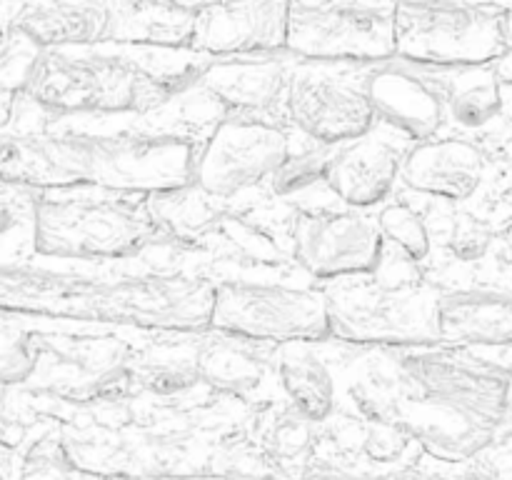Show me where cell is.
I'll use <instances>...</instances> for the list:
<instances>
[{"label":"cell","instance_id":"14","mask_svg":"<svg viewBox=\"0 0 512 480\" xmlns=\"http://www.w3.org/2000/svg\"><path fill=\"white\" fill-rule=\"evenodd\" d=\"M490 158L475 138L440 133L410 145L400 183L413 193L448 205L470 203L488 183Z\"/></svg>","mask_w":512,"mask_h":480},{"label":"cell","instance_id":"3","mask_svg":"<svg viewBox=\"0 0 512 480\" xmlns=\"http://www.w3.org/2000/svg\"><path fill=\"white\" fill-rule=\"evenodd\" d=\"M35 253L78 263L138 260L175 243L148 195L75 185L38 190Z\"/></svg>","mask_w":512,"mask_h":480},{"label":"cell","instance_id":"26","mask_svg":"<svg viewBox=\"0 0 512 480\" xmlns=\"http://www.w3.org/2000/svg\"><path fill=\"white\" fill-rule=\"evenodd\" d=\"M375 218L390 253L413 265L425 263L433 255V230L418 208L405 200H388L375 210Z\"/></svg>","mask_w":512,"mask_h":480},{"label":"cell","instance_id":"7","mask_svg":"<svg viewBox=\"0 0 512 480\" xmlns=\"http://www.w3.org/2000/svg\"><path fill=\"white\" fill-rule=\"evenodd\" d=\"M288 53L320 63L393 60L398 55V0H293Z\"/></svg>","mask_w":512,"mask_h":480},{"label":"cell","instance_id":"8","mask_svg":"<svg viewBox=\"0 0 512 480\" xmlns=\"http://www.w3.org/2000/svg\"><path fill=\"white\" fill-rule=\"evenodd\" d=\"M508 50L503 10L473 0H398L395 58L428 65H485Z\"/></svg>","mask_w":512,"mask_h":480},{"label":"cell","instance_id":"15","mask_svg":"<svg viewBox=\"0 0 512 480\" xmlns=\"http://www.w3.org/2000/svg\"><path fill=\"white\" fill-rule=\"evenodd\" d=\"M403 63L438 93L445 113V133H460L478 140L508 120V85L500 80L493 63L428 65L410 63V60Z\"/></svg>","mask_w":512,"mask_h":480},{"label":"cell","instance_id":"32","mask_svg":"<svg viewBox=\"0 0 512 480\" xmlns=\"http://www.w3.org/2000/svg\"><path fill=\"white\" fill-rule=\"evenodd\" d=\"M505 243H508L510 250H512V228L508 230V235H505Z\"/></svg>","mask_w":512,"mask_h":480},{"label":"cell","instance_id":"33","mask_svg":"<svg viewBox=\"0 0 512 480\" xmlns=\"http://www.w3.org/2000/svg\"><path fill=\"white\" fill-rule=\"evenodd\" d=\"M255 480H268V478H255Z\"/></svg>","mask_w":512,"mask_h":480},{"label":"cell","instance_id":"9","mask_svg":"<svg viewBox=\"0 0 512 480\" xmlns=\"http://www.w3.org/2000/svg\"><path fill=\"white\" fill-rule=\"evenodd\" d=\"M295 135L283 120L228 115L200 140L193 183L213 198L238 203L268 188L280 165L298 150Z\"/></svg>","mask_w":512,"mask_h":480},{"label":"cell","instance_id":"13","mask_svg":"<svg viewBox=\"0 0 512 480\" xmlns=\"http://www.w3.org/2000/svg\"><path fill=\"white\" fill-rule=\"evenodd\" d=\"M293 0H218L200 5L193 43L210 58L263 55L288 50Z\"/></svg>","mask_w":512,"mask_h":480},{"label":"cell","instance_id":"17","mask_svg":"<svg viewBox=\"0 0 512 480\" xmlns=\"http://www.w3.org/2000/svg\"><path fill=\"white\" fill-rule=\"evenodd\" d=\"M365 90L378 123L408 135L413 143L445 133L438 93L400 58L365 65Z\"/></svg>","mask_w":512,"mask_h":480},{"label":"cell","instance_id":"10","mask_svg":"<svg viewBox=\"0 0 512 480\" xmlns=\"http://www.w3.org/2000/svg\"><path fill=\"white\" fill-rule=\"evenodd\" d=\"M283 120L308 143L338 145L375 125L365 65L295 58Z\"/></svg>","mask_w":512,"mask_h":480},{"label":"cell","instance_id":"22","mask_svg":"<svg viewBox=\"0 0 512 480\" xmlns=\"http://www.w3.org/2000/svg\"><path fill=\"white\" fill-rule=\"evenodd\" d=\"M318 343H283L273 350L275 383L285 400L315 423L333 415L338 400V375L315 350Z\"/></svg>","mask_w":512,"mask_h":480},{"label":"cell","instance_id":"23","mask_svg":"<svg viewBox=\"0 0 512 480\" xmlns=\"http://www.w3.org/2000/svg\"><path fill=\"white\" fill-rule=\"evenodd\" d=\"M195 348H198V333H175L163 343L135 348L133 370L138 388L155 395H178L195 385H203L198 375Z\"/></svg>","mask_w":512,"mask_h":480},{"label":"cell","instance_id":"6","mask_svg":"<svg viewBox=\"0 0 512 480\" xmlns=\"http://www.w3.org/2000/svg\"><path fill=\"white\" fill-rule=\"evenodd\" d=\"M210 330L265 345L333 340L325 290L280 280H215Z\"/></svg>","mask_w":512,"mask_h":480},{"label":"cell","instance_id":"19","mask_svg":"<svg viewBox=\"0 0 512 480\" xmlns=\"http://www.w3.org/2000/svg\"><path fill=\"white\" fill-rule=\"evenodd\" d=\"M110 0H25L13 28L40 48H73L108 40Z\"/></svg>","mask_w":512,"mask_h":480},{"label":"cell","instance_id":"28","mask_svg":"<svg viewBox=\"0 0 512 480\" xmlns=\"http://www.w3.org/2000/svg\"><path fill=\"white\" fill-rule=\"evenodd\" d=\"M268 423L260 430V443L265 453L283 463L303 460L315 443V420L300 413L298 408L288 403V408L275 410Z\"/></svg>","mask_w":512,"mask_h":480},{"label":"cell","instance_id":"25","mask_svg":"<svg viewBox=\"0 0 512 480\" xmlns=\"http://www.w3.org/2000/svg\"><path fill=\"white\" fill-rule=\"evenodd\" d=\"M38 190L0 180V268L20 265L35 253Z\"/></svg>","mask_w":512,"mask_h":480},{"label":"cell","instance_id":"4","mask_svg":"<svg viewBox=\"0 0 512 480\" xmlns=\"http://www.w3.org/2000/svg\"><path fill=\"white\" fill-rule=\"evenodd\" d=\"M23 98L48 118H145L170 100L125 43L45 48Z\"/></svg>","mask_w":512,"mask_h":480},{"label":"cell","instance_id":"27","mask_svg":"<svg viewBox=\"0 0 512 480\" xmlns=\"http://www.w3.org/2000/svg\"><path fill=\"white\" fill-rule=\"evenodd\" d=\"M330 155H333V145L310 143L305 148H298L270 178L265 193L283 203L298 205V200L310 190L328 188L325 175H328Z\"/></svg>","mask_w":512,"mask_h":480},{"label":"cell","instance_id":"30","mask_svg":"<svg viewBox=\"0 0 512 480\" xmlns=\"http://www.w3.org/2000/svg\"><path fill=\"white\" fill-rule=\"evenodd\" d=\"M38 345L23 330L0 325V385L23 383L38 368Z\"/></svg>","mask_w":512,"mask_h":480},{"label":"cell","instance_id":"31","mask_svg":"<svg viewBox=\"0 0 512 480\" xmlns=\"http://www.w3.org/2000/svg\"><path fill=\"white\" fill-rule=\"evenodd\" d=\"M363 440L360 448L370 460L378 463H390L398 460L410 445V433L395 420H365L363 418Z\"/></svg>","mask_w":512,"mask_h":480},{"label":"cell","instance_id":"5","mask_svg":"<svg viewBox=\"0 0 512 480\" xmlns=\"http://www.w3.org/2000/svg\"><path fill=\"white\" fill-rule=\"evenodd\" d=\"M440 295L443 288L420 275L335 280L325 288L333 340L363 348L440 345Z\"/></svg>","mask_w":512,"mask_h":480},{"label":"cell","instance_id":"12","mask_svg":"<svg viewBox=\"0 0 512 480\" xmlns=\"http://www.w3.org/2000/svg\"><path fill=\"white\" fill-rule=\"evenodd\" d=\"M410 145L408 135L375 120L373 128L358 138L333 145L325 185L348 208H380L398 188Z\"/></svg>","mask_w":512,"mask_h":480},{"label":"cell","instance_id":"16","mask_svg":"<svg viewBox=\"0 0 512 480\" xmlns=\"http://www.w3.org/2000/svg\"><path fill=\"white\" fill-rule=\"evenodd\" d=\"M295 55H230L210 58L200 70L198 83L218 100L228 115H258L283 120L285 93ZM285 123V120H283Z\"/></svg>","mask_w":512,"mask_h":480},{"label":"cell","instance_id":"18","mask_svg":"<svg viewBox=\"0 0 512 480\" xmlns=\"http://www.w3.org/2000/svg\"><path fill=\"white\" fill-rule=\"evenodd\" d=\"M263 345L210 328L198 333L195 360L200 383L230 398H253L270 378L275 380L273 353L260 350Z\"/></svg>","mask_w":512,"mask_h":480},{"label":"cell","instance_id":"11","mask_svg":"<svg viewBox=\"0 0 512 480\" xmlns=\"http://www.w3.org/2000/svg\"><path fill=\"white\" fill-rule=\"evenodd\" d=\"M293 260L323 283L375 275L385 260L378 218L343 203L295 208Z\"/></svg>","mask_w":512,"mask_h":480},{"label":"cell","instance_id":"1","mask_svg":"<svg viewBox=\"0 0 512 480\" xmlns=\"http://www.w3.org/2000/svg\"><path fill=\"white\" fill-rule=\"evenodd\" d=\"M200 140L130 125L115 130L0 133V180L35 190L93 188L168 193L193 183Z\"/></svg>","mask_w":512,"mask_h":480},{"label":"cell","instance_id":"24","mask_svg":"<svg viewBox=\"0 0 512 480\" xmlns=\"http://www.w3.org/2000/svg\"><path fill=\"white\" fill-rule=\"evenodd\" d=\"M148 200L155 218L163 223V228L183 248H190V245L198 243L223 218L225 210L230 208V203L213 198V195L200 190L195 183L178 190H168V193L148 195Z\"/></svg>","mask_w":512,"mask_h":480},{"label":"cell","instance_id":"20","mask_svg":"<svg viewBox=\"0 0 512 480\" xmlns=\"http://www.w3.org/2000/svg\"><path fill=\"white\" fill-rule=\"evenodd\" d=\"M440 345H512V293L493 288L443 290Z\"/></svg>","mask_w":512,"mask_h":480},{"label":"cell","instance_id":"29","mask_svg":"<svg viewBox=\"0 0 512 480\" xmlns=\"http://www.w3.org/2000/svg\"><path fill=\"white\" fill-rule=\"evenodd\" d=\"M443 245L458 263H478L493 245V228L468 210H455L448 215Z\"/></svg>","mask_w":512,"mask_h":480},{"label":"cell","instance_id":"21","mask_svg":"<svg viewBox=\"0 0 512 480\" xmlns=\"http://www.w3.org/2000/svg\"><path fill=\"white\" fill-rule=\"evenodd\" d=\"M198 8L175 0H110L105 43L190 48Z\"/></svg>","mask_w":512,"mask_h":480},{"label":"cell","instance_id":"2","mask_svg":"<svg viewBox=\"0 0 512 480\" xmlns=\"http://www.w3.org/2000/svg\"><path fill=\"white\" fill-rule=\"evenodd\" d=\"M215 280L190 270L73 273L0 268L5 310L70 323L148 333H203L210 328Z\"/></svg>","mask_w":512,"mask_h":480}]
</instances>
